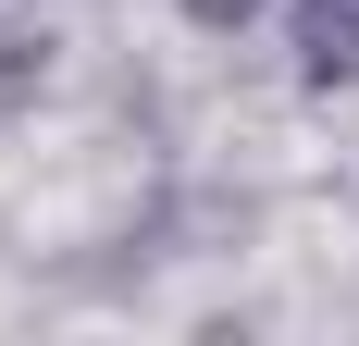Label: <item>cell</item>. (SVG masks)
<instances>
[{"instance_id": "obj_1", "label": "cell", "mask_w": 359, "mask_h": 346, "mask_svg": "<svg viewBox=\"0 0 359 346\" xmlns=\"http://www.w3.org/2000/svg\"><path fill=\"white\" fill-rule=\"evenodd\" d=\"M285 37H297L310 87H347L359 74V0H285Z\"/></svg>"}, {"instance_id": "obj_2", "label": "cell", "mask_w": 359, "mask_h": 346, "mask_svg": "<svg viewBox=\"0 0 359 346\" xmlns=\"http://www.w3.org/2000/svg\"><path fill=\"white\" fill-rule=\"evenodd\" d=\"M37 74H50V13L37 0H0V99L37 87Z\"/></svg>"}]
</instances>
